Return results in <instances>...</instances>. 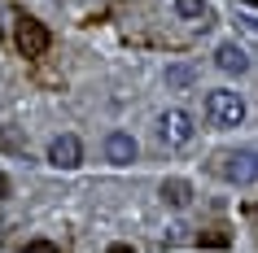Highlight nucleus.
Listing matches in <instances>:
<instances>
[{"mask_svg": "<svg viewBox=\"0 0 258 253\" xmlns=\"http://www.w3.org/2000/svg\"><path fill=\"white\" fill-rule=\"evenodd\" d=\"M206 118L215 122V127H241L245 122V101L228 88H215V92H206Z\"/></svg>", "mask_w": 258, "mask_h": 253, "instance_id": "1", "label": "nucleus"}, {"mask_svg": "<svg viewBox=\"0 0 258 253\" xmlns=\"http://www.w3.org/2000/svg\"><path fill=\"white\" fill-rule=\"evenodd\" d=\"M219 175H223L228 184H236V188L258 184V153H254V148H236V153H228L223 166H219Z\"/></svg>", "mask_w": 258, "mask_h": 253, "instance_id": "2", "label": "nucleus"}, {"mask_svg": "<svg viewBox=\"0 0 258 253\" xmlns=\"http://www.w3.org/2000/svg\"><path fill=\"white\" fill-rule=\"evenodd\" d=\"M192 135H197V127H192V118L184 109H166L162 118H158V140H162V144L184 148V144H192Z\"/></svg>", "mask_w": 258, "mask_h": 253, "instance_id": "3", "label": "nucleus"}, {"mask_svg": "<svg viewBox=\"0 0 258 253\" xmlns=\"http://www.w3.org/2000/svg\"><path fill=\"white\" fill-rule=\"evenodd\" d=\"M48 44H53V35L40 18H18V53L22 57H44Z\"/></svg>", "mask_w": 258, "mask_h": 253, "instance_id": "4", "label": "nucleus"}, {"mask_svg": "<svg viewBox=\"0 0 258 253\" xmlns=\"http://www.w3.org/2000/svg\"><path fill=\"white\" fill-rule=\"evenodd\" d=\"M48 161H53L57 171H75L83 161V144H79V135H53V144H48Z\"/></svg>", "mask_w": 258, "mask_h": 253, "instance_id": "5", "label": "nucleus"}, {"mask_svg": "<svg viewBox=\"0 0 258 253\" xmlns=\"http://www.w3.org/2000/svg\"><path fill=\"white\" fill-rule=\"evenodd\" d=\"M105 157L114 161V166H132V161H136V135L109 131L105 135Z\"/></svg>", "mask_w": 258, "mask_h": 253, "instance_id": "6", "label": "nucleus"}, {"mask_svg": "<svg viewBox=\"0 0 258 253\" xmlns=\"http://www.w3.org/2000/svg\"><path fill=\"white\" fill-rule=\"evenodd\" d=\"M215 66L223 70V74H245V70H249V53H245L241 44H219L215 48Z\"/></svg>", "mask_w": 258, "mask_h": 253, "instance_id": "7", "label": "nucleus"}, {"mask_svg": "<svg viewBox=\"0 0 258 253\" xmlns=\"http://www.w3.org/2000/svg\"><path fill=\"white\" fill-rule=\"evenodd\" d=\"M162 201L171 205V210H188L192 184H188V179H166V184H162Z\"/></svg>", "mask_w": 258, "mask_h": 253, "instance_id": "8", "label": "nucleus"}, {"mask_svg": "<svg viewBox=\"0 0 258 253\" xmlns=\"http://www.w3.org/2000/svg\"><path fill=\"white\" fill-rule=\"evenodd\" d=\"M197 83V70L184 66V61H175V66H166V88H175V92H184V88H192Z\"/></svg>", "mask_w": 258, "mask_h": 253, "instance_id": "9", "label": "nucleus"}, {"mask_svg": "<svg viewBox=\"0 0 258 253\" xmlns=\"http://www.w3.org/2000/svg\"><path fill=\"white\" fill-rule=\"evenodd\" d=\"M171 5H175V14H179V18L202 22V27H206V18H210V5H206V0H171Z\"/></svg>", "mask_w": 258, "mask_h": 253, "instance_id": "10", "label": "nucleus"}, {"mask_svg": "<svg viewBox=\"0 0 258 253\" xmlns=\"http://www.w3.org/2000/svg\"><path fill=\"white\" fill-rule=\"evenodd\" d=\"M0 148H9V153H27V140H22L14 127H5V131H0Z\"/></svg>", "mask_w": 258, "mask_h": 253, "instance_id": "11", "label": "nucleus"}, {"mask_svg": "<svg viewBox=\"0 0 258 253\" xmlns=\"http://www.w3.org/2000/svg\"><path fill=\"white\" fill-rule=\"evenodd\" d=\"M27 253H57V244H48V240H31Z\"/></svg>", "mask_w": 258, "mask_h": 253, "instance_id": "12", "label": "nucleus"}, {"mask_svg": "<svg viewBox=\"0 0 258 253\" xmlns=\"http://www.w3.org/2000/svg\"><path fill=\"white\" fill-rule=\"evenodd\" d=\"M236 22H241V27L249 31V35H258V18H249V14H241V18H236Z\"/></svg>", "mask_w": 258, "mask_h": 253, "instance_id": "13", "label": "nucleus"}, {"mask_svg": "<svg viewBox=\"0 0 258 253\" xmlns=\"http://www.w3.org/2000/svg\"><path fill=\"white\" fill-rule=\"evenodd\" d=\"M9 188H14V184H9V175L0 171V197H9Z\"/></svg>", "mask_w": 258, "mask_h": 253, "instance_id": "14", "label": "nucleus"}, {"mask_svg": "<svg viewBox=\"0 0 258 253\" xmlns=\"http://www.w3.org/2000/svg\"><path fill=\"white\" fill-rule=\"evenodd\" d=\"M105 253H136V249H132V244H109Z\"/></svg>", "mask_w": 258, "mask_h": 253, "instance_id": "15", "label": "nucleus"}, {"mask_svg": "<svg viewBox=\"0 0 258 253\" xmlns=\"http://www.w3.org/2000/svg\"><path fill=\"white\" fill-rule=\"evenodd\" d=\"M245 5H258V0H245Z\"/></svg>", "mask_w": 258, "mask_h": 253, "instance_id": "16", "label": "nucleus"}]
</instances>
